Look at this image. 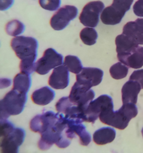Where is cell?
I'll list each match as a JSON object with an SVG mask.
<instances>
[{
  "label": "cell",
  "instance_id": "30",
  "mask_svg": "<svg viewBox=\"0 0 143 153\" xmlns=\"http://www.w3.org/2000/svg\"><path fill=\"white\" fill-rule=\"evenodd\" d=\"M20 69L21 73L30 75L35 71L36 62L30 60H21L20 63Z\"/></svg>",
  "mask_w": 143,
  "mask_h": 153
},
{
  "label": "cell",
  "instance_id": "19",
  "mask_svg": "<svg viewBox=\"0 0 143 153\" xmlns=\"http://www.w3.org/2000/svg\"><path fill=\"white\" fill-rule=\"evenodd\" d=\"M116 45L117 56L126 55L139 47V45L123 33L116 37Z\"/></svg>",
  "mask_w": 143,
  "mask_h": 153
},
{
  "label": "cell",
  "instance_id": "21",
  "mask_svg": "<svg viewBox=\"0 0 143 153\" xmlns=\"http://www.w3.org/2000/svg\"><path fill=\"white\" fill-rule=\"evenodd\" d=\"M124 17V14L116 11L112 5H110L103 10L101 19L104 24L114 26V25L120 23Z\"/></svg>",
  "mask_w": 143,
  "mask_h": 153
},
{
  "label": "cell",
  "instance_id": "28",
  "mask_svg": "<svg viewBox=\"0 0 143 153\" xmlns=\"http://www.w3.org/2000/svg\"><path fill=\"white\" fill-rule=\"evenodd\" d=\"M133 2V0H113L112 6L122 14H126L127 11L130 9L131 5Z\"/></svg>",
  "mask_w": 143,
  "mask_h": 153
},
{
  "label": "cell",
  "instance_id": "32",
  "mask_svg": "<svg viewBox=\"0 0 143 153\" xmlns=\"http://www.w3.org/2000/svg\"><path fill=\"white\" fill-rule=\"evenodd\" d=\"M130 80H134L139 83L142 89H143V69L134 71L130 76Z\"/></svg>",
  "mask_w": 143,
  "mask_h": 153
},
{
  "label": "cell",
  "instance_id": "23",
  "mask_svg": "<svg viewBox=\"0 0 143 153\" xmlns=\"http://www.w3.org/2000/svg\"><path fill=\"white\" fill-rule=\"evenodd\" d=\"M9 117L0 102V137H4L15 128L14 124L8 120Z\"/></svg>",
  "mask_w": 143,
  "mask_h": 153
},
{
  "label": "cell",
  "instance_id": "16",
  "mask_svg": "<svg viewBox=\"0 0 143 153\" xmlns=\"http://www.w3.org/2000/svg\"><path fill=\"white\" fill-rule=\"evenodd\" d=\"M119 62L128 68L134 69L141 68L143 66V47H138L129 53L117 56Z\"/></svg>",
  "mask_w": 143,
  "mask_h": 153
},
{
  "label": "cell",
  "instance_id": "12",
  "mask_svg": "<svg viewBox=\"0 0 143 153\" xmlns=\"http://www.w3.org/2000/svg\"><path fill=\"white\" fill-rule=\"evenodd\" d=\"M59 116V113H56L53 111H46L42 114L37 115L30 122L31 131L41 134L58 121Z\"/></svg>",
  "mask_w": 143,
  "mask_h": 153
},
{
  "label": "cell",
  "instance_id": "14",
  "mask_svg": "<svg viewBox=\"0 0 143 153\" xmlns=\"http://www.w3.org/2000/svg\"><path fill=\"white\" fill-rule=\"evenodd\" d=\"M70 83V75L69 71L64 65L58 66L53 69L52 74L50 76L49 83L50 86L56 89H63L67 87Z\"/></svg>",
  "mask_w": 143,
  "mask_h": 153
},
{
  "label": "cell",
  "instance_id": "34",
  "mask_svg": "<svg viewBox=\"0 0 143 153\" xmlns=\"http://www.w3.org/2000/svg\"><path fill=\"white\" fill-rule=\"evenodd\" d=\"M14 3V0H0V11L10 9Z\"/></svg>",
  "mask_w": 143,
  "mask_h": 153
},
{
  "label": "cell",
  "instance_id": "10",
  "mask_svg": "<svg viewBox=\"0 0 143 153\" xmlns=\"http://www.w3.org/2000/svg\"><path fill=\"white\" fill-rule=\"evenodd\" d=\"M26 132L21 128H15L5 136L0 143L1 153H19V148L23 143Z\"/></svg>",
  "mask_w": 143,
  "mask_h": 153
},
{
  "label": "cell",
  "instance_id": "22",
  "mask_svg": "<svg viewBox=\"0 0 143 153\" xmlns=\"http://www.w3.org/2000/svg\"><path fill=\"white\" fill-rule=\"evenodd\" d=\"M32 86V79L30 75L19 73L13 80V89L18 92L27 94Z\"/></svg>",
  "mask_w": 143,
  "mask_h": 153
},
{
  "label": "cell",
  "instance_id": "3",
  "mask_svg": "<svg viewBox=\"0 0 143 153\" xmlns=\"http://www.w3.org/2000/svg\"><path fill=\"white\" fill-rule=\"evenodd\" d=\"M11 47L20 60H36L38 42L35 38L21 35L15 37L11 40Z\"/></svg>",
  "mask_w": 143,
  "mask_h": 153
},
{
  "label": "cell",
  "instance_id": "1",
  "mask_svg": "<svg viewBox=\"0 0 143 153\" xmlns=\"http://www.w3.org/2000/svg\"><path fill=\"white\" fill-rule=\"evenodd\" d=\"M66 126L67 123L64 116L62 113H60L58 121L41 134V139L38 144V148L45 151L50 149L53 144H56L60 149L68 147L71 143V140L66 137Z\"/></svg>",
  "mask_w": 143,
  "mask_h": 153
},
{
  "label": "cell",
  "instance_id": "15",
  "mask_svg": "<svg viewBox=\"0 0 143 153\" xmlns=\"http://www.w3.org/2000/svg\"><path fill=\"white\" fill-rule=\"evenodd\" d=\"M123 34L139 45H143V18L127 23L124 26Z\"/></svg>",
  "mask_w": 143,
  "mask_h": 153
},
{
  "label": "cell",
  "instance_id": "17",
  "mask_svg": "<svg viewBox=\"0 0 143 153\" xmlns=\"http://www.w3.org/2000/svg\"><path fill=\"white\" fill-rule=\"evenodd\" d=\"M142 89L139 83L134 80H128L122 89V102L124 104H136L138 101V95Z\"/></svg>",
  "mask_w": 143,
  "mask_h": 153
},
{
  "label": "cell",
  "instance_id": "27",
  "mask_svg": "<svg viewBox=\"0 0 143 153\" xmlns=\"http://www.w3.org/2000/svg\"><path fill=\"white\" fill-rule=\"evenodd\" d=\"M110 75L113 79L116 80H122L126 77L128 74V67L122 63L121 62L116 63L111 66L110 69Z\"/></svg>",
  "mask_w": 143,
  "mask_h": 153
},
{
  "label": "cell",
  "instance_id": "35",
  "mask_svg": "<svg viewBox=\"0 0 143 153\" xmlns=\"http://www.w3.org/2000/svg\"><path fill=\"white\" fill-rule=\"evenodd\" d=\"M12 83L13 82L11 81V79L7 78V77L0 78V89H4L8 88L9 86H11Z\"/></svg>",
  "mask_w": 143,
  "mask_h": 153
},
{
  "label": "cell",
  "instance_id": "5",
  "mask_svg": "<svg viewBox=\"0 0 143 153\" xmlns=\"http://www.w3.org/2000/svg\"><path fill=\"white\" fill-rule=\"evenodd\" d=\"M27 99V94L12 89L5 95L3 99L0 100V102L10 116H17L23 111Z\"/></svg>",
  "mask_w": 143,
  "mask_h": 153
},
{
  "label": "cell",
  "instance_id": "9",
  "mask_svg": "<svg viewBox=\"0 0 143 153\" xmlns=\"http://www.w3.org/2000/svg\"><path fill=\"white\" fill-rule=\"evenodd\" d=\"M65 118L67 126L65 128V135L68 139L72 140L76 136L79 138V142L82 146L89 145L91 141V134L86 131L85 126L82 125L83 122L77 119Z\"/></svg>",
  "mask_w": 143,
  "mask_h": 153
},
{
  "label": "cell",
  "instance_id": "25",
  "mask_svg": "<svg viewBox=\"0 0 143 153\" xmlns=\"http://www.w3.org/2000/svg\"><path fill=\"white\" fill-rule=\"evenodd\" d=\"M64 65L67 68L69 71L76 74L80 73L83 68L80 59L75 56H67L64 58Z\"/></svg>",
  "mask_w": 143,
  "mask_h": 153
},
{
  "label": "cell",
  "instance_id": "31",
  "mask_svg": "<svg viewBox=\"0 0 143 153\" xmlns=\"http://www.w3.org/2000/svg\"><path fill=\"white\" fill-rule=\"evenodd\" d=\"M73 104V103L70 102L69 97H62L59 100L58 102L56 104V108L58 113H64L66 112V110Z\"/></svg>",
  "mask_w": 143,
  "mask_h": 153
},
{
  "label": "cell",
  "instance_id": "7",
  "mask_svg": "<svg viewBox=\"0 0 143 153\" xmlns=\"http://www.w3.org/2000/svg\"><path fill=\"white\" fill-rule=\"evenodd\" d=\"M63 63L62 55L57 53L53 48H48L44 53V55L36 62L35 71L41 75L49 73L51 69L61 65Z\"/></svg>",
  "mask_w": 143,
  "mask_h": 153
},
{
  "label": "cell",
  "instance_id": "24",
  "mask_svg": "<svg viewBox=\"0 0 143 153\" xmlns=\"http://www.w3.org/2000/svg\"><path fill=\"white\" fill-rule=\"evenodd\" d=\"M25 31V26L18 20H12L8 22L5 26V32L10 36L14 38L20 36Z\"/></svg>",
  "mask_w": 143,
  "mask_h": 153
},
{
  "label": "cell",
  "instance_id": "18",
  "mask_svg": "<svg viewBox=\"0 0 143 153\" xmlns=\"http://www.w3.org/2000/svg\"><path fill=\"white\" fill-rule=\"evenodd\" d=\"M55 95L56 93L53 89H50L48 86H44L35 90L32 93L31 98L35 104L45 106L53 101Z\"/></svg>",
  "mask_w": 143,
  "mask_h": 153
},
{
  "label": "cell",
  "instance_id": "36",
  "mask_svg": "<svg viewBox=\"0 0 143 153\" xmlns=\"http://www.w3.org/2000/svg\"><path fill=\"white\" fill-rule=\"evenodd\" d=\"M142 137H143V128L142 129Z\"/></svg>",
  "mask_w": 143,
  "mask_h": 153
},
{
  "label": "cell",
  "instance_id": "4",
  "mask_svg": "<svg viewBox=\"0 0 143 153\" xmlns=\"http://www.w3.org/2000/svg\"><path fill=\"white\" fill-rule=\"evenodd\" d=\"M113 98L107 95H102L88 104L84 113V122L94 123L103 113L113 110Z\"/></svg>",
  "mask_w": 143,
  "mask_h": 153
},
{
  "label": "cell",
  "instance_id": "20",
  "mask_svg": "<svg viewBox=\"0 0 143 153\" xmlns=\"http://www.w3.org/2000/svg\"><path fill=\"white\" fill-rule=\"evenodd\" d=\"M116 137V132L114 128L104 127L95 131L93 134V140L98 145H106L113 142Z\"/></svg>",
  "mask_w": 143,
  "mask_h": 153
},
{
  "label": "cell",
  "instance_id": "13",
  "mask_svg": "<svg viewBox=\"0 0 143 153\" xmlns=\"http://www.w3.org/2000/svg\"><path fill=\"white\" fill-rule=\"evenodd\" d=\"M104 76V71L98 68H83L80 73L76 74L78 83L88 88L96 86L101 83Z\"/></svg>",
  "mask_w": 143,
  "mask_h": 153
},
{
  "label": "cell",
  "instance_id": "8",
  "mask_svg": "<svg viewBox=\"0 0 143 153\" xmlns=\"http://www.w3.org/2000/svg\"><path fill=\"white\" fill-rule=\"evenodd\" d=\"M78 15V9L73 5H64L61 7L51 17L50 26L54 30L59 31L65 29L71 20Z\"/></svg>",
  "mask_w": 143,
  "mask_h": 153
},
{
  "label": "cell",
  "instance_id": "33",
  "mask_svg": "<svg viewBox=\"0 0 143 153\" xmlns=\"http://www.w3.org/2000/svg\"><path fill=\"white\" fill-rule=\"evenodd\" d=\"M133 11L135 15L143 18V0H137L133 7Z\"/></svg>",
  "mask_w": 143,
  "mask_h": 153
},
{
  "label": "cell",
  "instance_id": "2",
  "mask_svg": "<svg viewBox=\"0 0 143 153\" xmlns=\"http://www.w3.org/2000/svg\"><path fill=\"white\" fill-rule=\"evenodd\" d=\"M138 114L136 104H124L117 111L113 110L101 113L99 119L101 123L113 126L119 130H124L127 127L130 121Z\"/></svg>",
  "mask_w": 143,
  "mask_h": 153
},
{
  "label": "cell",
  "instance_id": "6",
  "mask_svg": "<svg viewBox=\"0 0 143 153\" xmlns=\"http://www.w3.org/2000/svg\"><path fill=\"white\" fill-rule=\"evenodd\" d=\"M104 8V4L101 1L88 2L84 6L79 15V21L86 27H96L99 23L101 14Z\"/></svg>",
  "mask_w": 143,
  "mask_h": 153
},
{
  "label": "cell",
  "instance_id": "26",
  "mask_svg": "<svg viewBox=\"0 0 143 153\" xmlns=\"http://www.w3.org/2000/svg\"><path fill=\"white\" fill-rule=\"evenodd\" d=\"M79 36H80L82 42L85 45H89V46L96 43L97 39L98 38L97 31L94 29H93V28L90 27H86L82 29L80 32Z\"/></svg>",
  "mask_w": 143,
  "mask_h": 153
},
{
  "label": "cell",
  "instance_id": "29",
  "mask_svg": "<svg viewBox=\"0 0 143 153\" xmlns=\"http://www.w3.org/2000/svg\"><path fill=\"white\" fill-rule=\"evenodd\" d=\"M39 4L44 9L50 11H55L59 9L61 0H39Z\"/></svg>",
  "mask_w": 143,
  "mask_h": 153
},
{
  "label": "cell",
  "instance_id": "11",
  "mask_svg": "<svg viewBox=\"0 0 143 153\" xmlns=\"http://www.w3.org/2000/svg\"><path fill=\"white\" fill-rule=\"evenodd\" d=\"M94 96L95 94L94 91L91 89V88H88L76 82L71 88L69 99L73 104L85 110L88 104L93 101Z\"/></svg>",
  "mask_w": 143,
  "mask_h": 153
}]
</instances>
